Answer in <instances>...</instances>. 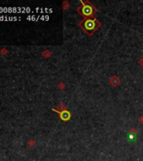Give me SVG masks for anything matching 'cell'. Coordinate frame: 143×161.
Here are the masks:
<instances>
[{"label": "cell", "mask_w": 143, "mask_h": 161, "mask_svg": "<svg viewBox=\"0 0 143 161\" xmlns=\"http://www.w3.org/2000/svg\"><path fill=\"white\" fill-rule=\"evenodd\" d=\"M96 9L93 8V6L92 4H90L89 3L86 2L85 3H83L79 8H78V12L81 13L82 15L85 17H90L94 13Z\"/></svg>", "instance_id": "2"}, {"label": "cell", "mask_w": 143, "mask_h": 161, "mask_svg": "<svg viewBox=\"0 0 143 161\" xmlns=\"http://www.w3.org/2000/svg\"><path fill=\"white\" fill-rule=\"evenodd\" d=\"M29 146H33V145H34V142H33V140H30V141L29 142Z\"/></svg>", "instance_id": "4"}, {"label": "cell", "mask_w": 143, "mask_h": 161, "mask_svg": "<svg viewBox=\"0 0 143 161\" xmlns=\"http://www.w3.org/2000/svg\"><path fill=\"white\" fill-rule=\"evenodd\" d=\"M80 26L88 34H92L99 28V23L97 21V19H86L80 23Z\"/></svg>", "instance_id": "1"}, {"label": "cell", "mask_w": 143, "mask_h": 161, "mask_svg": "<svg viewBox=\"0 0 143 161\" xmlns=\"http://www.w3.org/2000/svg\"><path fill=\"white\" fill-rule=\"evenodd\" d=\"M1 53H2V55H6V54L8 53V51H7V49H2Z\"/></svg>", "instance_id": "3"}]
</instances>
